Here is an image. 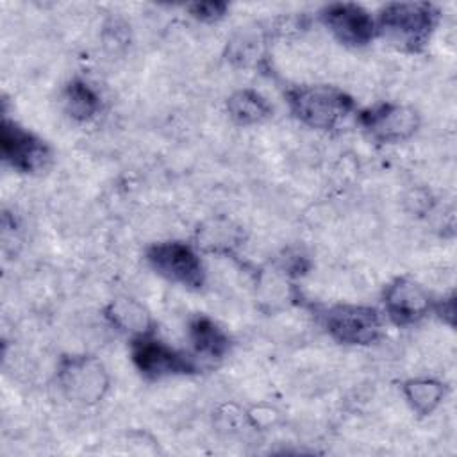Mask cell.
<instances>
[{
	"mask_svg": "<svg viewBox=\"0 0 457 457\" xmlns=\"http://www.w3.org/2000/svg\"><path fill=\"white\" fill-rule=\"evenodd\" d=\"M439 11L427 2H395L380 9L377 32L405 50H420L437 25Z\"/></svg>",
	"mask_w": 457,
	"mask_h": 457,
	"instance_id": "1",
	"label": "cell"
},
{
	"mask_svg": "<svg viewBox=\"0 0 457 457\" xmlns=\"http://www.w3.org/2000/svg\"><path fill=\"white\" fill-rule=\"evenodd\" d=\"M293 114L312 129H334L353 107V102L343 91L330 86H305L289 93Z\"/></svg>",
	"mask_w": 457,
	"mask_h": 457,
	"instance_id": "2",
	"label": "cell"
},
{
	"mask_svg": "<svg viewBox=\"0 0 457 457\" xmlns=\"http://www.w3.org/2000/svg\"><path fill=\"white\" fill-rule=\"evenodd\" d=\"M146 259L150 266L164 278L187 286L200 287L204 284V266L196 252L182 241H166L154 245Z\"/></svg>",
	"mask_w": 457,
	"mask_h": 457,
	"instance_id": "3",
	"label": "cell"
},
{
	"mask_svg": "<svg viewBox=\"0 0 457 457\" xmlns=\"http://www.w3.org/2000/svg\"><path fill=\"white\" fill-rule=\"evenodd\" d=\"M57 377L62 391L80 403H93L100 400L107 389L104 366L87 355L66 357Z\"/></svg>",
	"mask_w": 457,
	"mask_h": 457,
	"instance_id": "4",
	"label": "cell"
},
{
	"mask_svg": "<svg viewBox=\"0 0 457 457\" xmlns=\"http://www.w3.org/2000/svg\"><path fill=\"white\" fill-rule=\"evenodd\" d=\"M327 330L345 345H370L380 334V318L375 309L362 305H337L327 312Z\"/></svg>",
	"mask_w": 457,
	"mask_h": 457,
	"instance_id": "5",
	"label": "cell"
},
{
	"mask_svg": "<svg viewBox=\"0 0 457 457\" xmlns=\"http://www.w3.org/2000/svg\"><path fill=\"white\" fill-rule=\"evenodd\" d=\"M132 361L136 368L150 378H161V377L177 375V373H189V371H195L196 368L189 357L173 350L162 341L148 337L146 334L134 337Z\"/></svg>",
	"mask_w": 457,
	"mask_h": 457,
	"instance_id": "6",
	"label": "cell"
},
{
	"mask_svg": "<svg viewBox=\"0 0 457 457\" xmlns=\"http://www.w3.org/2000/svg\"><path fill=\"white\" fill-rule=\"evenodd\" d=\"M321 18L328 30L348 46H364L378 34L373 16L357 4H330L321 11Z\"/></svg>",
	"mask_w": 457,
	"mask_h": 457,
	"instance_id": "7",
	"label": "cell"
},
{
	"mask_svg": "<svg viewBox=\"0 0 457 457\" xmlns=\"http://www.w3.org/2000/svg\"><path fill=\"white\" fill-rule=\"evenodd\" d=\"M361 121L373 139L380 143H400L416 132L420 116L407 105L380 104L362 112Z\"/></svg>",
	"mask_w": 457,
	"mask_h": 457,
	"instance_id": "8",
	"label": "cell"
},
{
	"mask_svg": "<svg viewBox=\"0 0 457 457\" xmlns=\"http://www.w3.org/2000/svg\"><path fill=\"white\" fill-rule=\"evenodd\" d=\"M2 155L16 170L30 173L46 166L50 150L43 139L11 120L2 123Z\"/></svg>",
	"mask_w": 457,
	"mask_h": 457,
	"instance_id": "9",
	"label": "cell"
},
{
	"mask_svg": "<svg viewBox=\"0 0 457 457\" xmlns=\"http://www.w3.org/2000/svg\"><path fill=\"white\" fill-rule=\"evenodd\" d=\"M389 318L398 325H407L421 320L430 309V296L411 278H396L386 289L384 296Z\"/></svg>",
	"mask_w": 457,
	"mask_h": 457,
	"instance_id": "10",
	"label": "cell"
},
{
	"mask_svg": "<svg viewBox=\"0 0 457 457\" xmlns=\"http://www.w3.org/2000/svg\"><path fill=\"white\" fill-rule=\"evenodd\" d=\"M228 114L239 125H255L266 120L271 112L270 104L252 89L236 91L227 102Z\"/></svg>",
	"mask_w": 457,
	"mask_h": 457,
	"instance_id": "11",
	"label": "cell"
},
{
	"mask_svg": "<svg viewBox=\"0 0 457 457\" xmlns=\"http://www.w3.org/2000/svg\"><path fill=\"white\" fill-rule=\"evenodd\" d=\"M189 336L195 350L205 357H221L228 348V339L223 330L205 316H196L191 321Z\"/></svg>",
	"mask_w": 457,
	"mask_h": 457,
	"instance_id": "12",
	"label": "cell"
},
{
	"mask_svg": "<svg viewBox=\"0 0 457 457\" xmlns=\"http://www.w3.org/2000/svg\"><path fill=\"white\" fill-rule=\"evenodd\" d=\"M403 395L414 412L430 414L445 396V386L434 378H412L405 382Z\"/></svg>",
	"mask_w": 457,
	"mask_h": 457,
	"instance_id": "13",
	"label": "cell"
},
{
	"mask_svg": "<svg viewBox=\"0 0 457 457\" xmlns=\"http://www.w3.org/2000/svg\"><path fill=\"white\" fill-rule=\"evenodd\" d=\"M107 318L112 325L120 327V330H127L130 334L145 336L150 327V316L146 311L136 303L134 300H116L107 309Z\"/></svg>",
	"mask_w": 457,
	"mask_h": 457,
	"instance_id": "14",
	"label": "cell"
},
{
	"mask_svg": "<svg viewBox=\"0 0 457 457\" xmlns=\"http://www.w3.org/2000/svg\"><path fill=\"white\" fill-rule=\"evenodd\" d=\"M64 104L73 118L87 120L98 111L100 98L89 84H86L84 80H73L66 87Z\"/></svg>",
	"mask_w": 457,
	"mask_h": 457,
	"instance_id": "15",
	"label": "cell"
},
{
	"mask_svg": "<svg viewBox=\"0 0 457 457\" xmlns=\"http://www.w3.org/2000/svg\"><path fill=\"white\" fill-rule=\"evenodd\" d=\"M227 7L225 2H196L189 5V12L200 21H216L227 12Z\"/></svg>",
	"mask_w": 457,
	"mask_h": 457,
	"instance_id": "16",
	"label": "cell"
}]
</instances>
